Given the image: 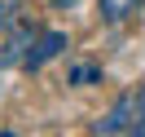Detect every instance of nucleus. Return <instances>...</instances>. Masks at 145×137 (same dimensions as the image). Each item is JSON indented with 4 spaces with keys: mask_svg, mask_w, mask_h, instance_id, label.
I'll return each instance as SVG.
<instances>
[{
    "mask_svg": "<svg viewBox=\"0 0 145 137\" xmlns=\"http://www.w3.org/2000/svg\"><path fill=\"white\" fill-rule=\"evenodd\" d=\"M132 124H136V89L123 93V97L110 106V115L97 124V133H132Z\"/></svg>",
    "mask_w": 145,
    "mask_h": 137,
    "instance_id": "nucleus-1",
    "label": "nucleus"
},
{
    "mask_svg": "<svg viewBox=\"0 0 145 137\" xmlns=\"http://www.w3.org/2000/svg\"><path fill=\"white\" fill-rule=\"evenodd\" d=\"M62 49H66V36H62V31H44V36L31 40V49H27V71H40V66L53 62Z\"/></svg>",
    "mask_w": 145,
    "mask_h": 137,
    "instance_id": "nucleus-2",
    "label": "nucleus"
},
{
    "mask_svg": "<svg viewBox=\"0 0 145 137\" xmlns=\"http://www.w3.org/2000/svg\"><path fill=\"white\" fill-rule=\"evenodd\" d=\"M141 5H145V0H97V13H101L106 22H114V27H119V22L136 18V13H141Z\"/></svg>",
    "mask_w": 145,
    "mask_h": 137,
    "instance_id": "nucleus-3",
    "label": "nucleus"
},
{
    "mask_svg": "<svg viewBox=\"0 0 145 137\" xmlns=\"http://www.w3.org/2000/svg\"><path fill=\"white\" fill-rule=\"evenodd\" d=\"M71 80H75V84H92V80H101V71H97V66H75Z\"/></svg>",
    "mask_w": 145,
    "mask_h": 137,
    "instance_id": "nucleus-4",
    "label": "nucleus"
},
{
    "mask_svg": "<svg viewBox=\"0 0 145 137\" xmlns=\"http://www.w3.org/2000/svg\"><path fill=\"white\" fill-rule=\"evenodd\" d=\"M132 133H136V137H145V89L136 93V124H132Z\"/></svg>",
    "mask_w": 145,
    "mask_h": 137,
    "instance_id": "nucleus-5",
    "label": "nucleus"
},
{
    "mask_svg": "<svg viewBox=\"0 0 145 137\" xmlns=\"http://www.w3.org/2000/svg\"><path fill=\"white\" fill-rule=\"evenodd\" d=\"M9 13H13V5H9V0H0V31L9 27Z\"/></svg>",
    "mask_w": 145,
    "mask_h": 137,
    "instance_id": "nucleus-6",
    "label": "nucleus"
}]
</instances>
